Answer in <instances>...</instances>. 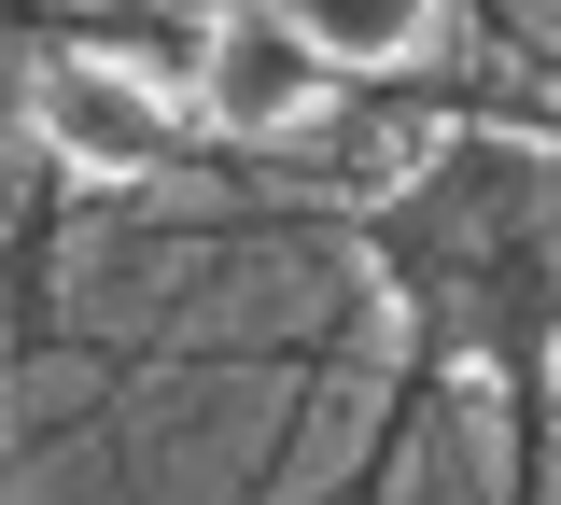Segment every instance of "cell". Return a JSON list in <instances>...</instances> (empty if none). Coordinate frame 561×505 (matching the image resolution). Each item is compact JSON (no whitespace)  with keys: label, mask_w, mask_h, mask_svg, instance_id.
<instances>
[{"label":"cell","mask_w":561,"mask_h":505,"mask_svg":"<svg viewBox=\"0 0 561 505\" xmlns=\"http://www.w3.org/2000/svg\"><path fill=\"white\" fill-rule=\"evenodd\" d=\"M379 282L408 309H435L463 365L505 379L534 352V323H548V154L534 141H449L379 211Z\"/></svg>","instance_id":"6da1fadb"},{"label":"cell","mask_w":561,"mask_h":505,"mask_svg":"<svg viewBox=\"0 0 561 505\" xmlns=\"http://www.w3.org/2000/svg\"><path fill=\"white\" fill-rule=\"evenodd\" d=\"M323 99H337V71H323L280 14H253V0L210 14V43H197V113L225 127V141H280V127H309Z\"/></svg>","instance_id":"3957f363"},{"label":"cell","mask_w":561,"mask_h":505,"mask_svg":"<svg viewBox=\"0 0 561 505\" xmlns=\"http://www.w3.org/2000/svg\"><path fill=\"white\" fill-rule=\"evenodd\" d=\"M28 141L84 169V183H154L169 154H183V99L127 57H43L28 71Z\"/></svg>","instance_id":"7a4b0ae2"},{"label":"cell","mask_w":561,"mask_h":505,"mask_svg":"<svg viewBox=\"0 0 561 505\" xmlns=\"http://www.w3.org/2000/svg\"><path fill=\"white\" fill-rule=\"evenodd\" d=\"M253 14H280L323 71H379V57H408L435 28V0H253Z\"/></svg>","instance_id":"277c9868"}]
</instances>
